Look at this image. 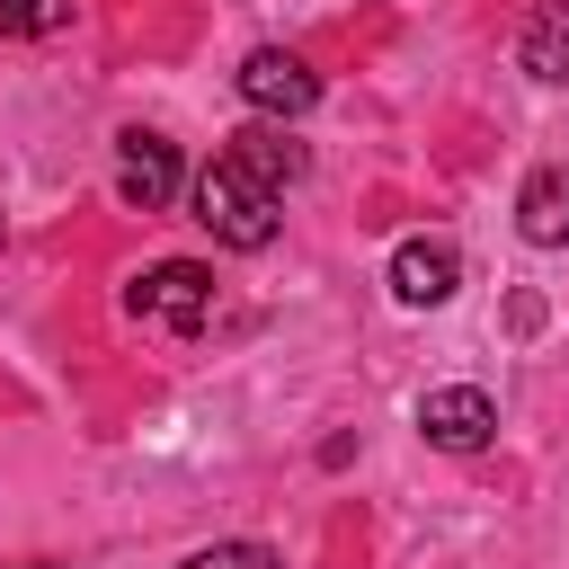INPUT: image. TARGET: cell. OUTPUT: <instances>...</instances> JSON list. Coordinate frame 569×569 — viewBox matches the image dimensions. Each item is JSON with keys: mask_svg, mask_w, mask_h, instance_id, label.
I'll use <instances>...</instances> for the list:
<instances>
[{"mask_svg": "<svg viewBox=\"0 0 569 569\" xmlns=\"http://www.w3.org/2000/svg\"><path fill=\"white\" fill-rule=\"evenodd\" d=\"M276 169H258L249 151H213L204 169H196V222L222 240V249H267L276 240Z\"/></svg>", "mask_w": 569, "mask_h": 569, "instance_id": "obj_1", "label": "cell"}, {"mask_svg": "<svg viewBox=\"0 0 569 569\" xmlns=\"http://www.w3.org/2000/svg\"><path fill=\"white\" fill-rule=\"evenodd\" d=\"M133 320H151L160 338H196L213 320V276L196 258H160L142 284H133Z\"/></svg>", "mask_w": 569, "mask_h": 569, "instance_id": "obj_2", "label": "cell"}, {"mask_svg": "<svg viewBox=\"0 0 569 569\" xmlns=\"http://www.w3.org/2000/svg\"><path fill=\"white\" fill-rule=\"evenodd\" d=\"M418 427H427V445H445V453H480V445L498 436V409H489L480 382H436V391L418 400Z\"/></svg>", "mask_w": 569, "mask_h": 569, "instance_id": "obj_3", "label": "cell"}, {"mask_svg": "<svg viewBox=\"0 0 569 569\" xmlns=\"http://www.w3.org/2000/svg\"><path fill=\"white\" fill-rule=\"evenodd\" d=\"M240 98H249L258 116H276V124H284V116H302V107L320 98V80H311V62H302V53L258 44V53L240 62Z\"/></svg>", "mask_w": 569, "mask_h": 569, "instance_id": "obj_4", "label": "cell"}, {"mask_svg": "<svg viewBox=\"0 0 569 569\" xmlns=\"http://www.w3.org/2000/svg\"><path fill=\"white\" fill-rule=\"evenodd\" d=\"M116 196L133 204V213H160L169 196H178V142H160V133H116Z\"/></svg>", "mask_w": 569, "mask_h": 569, "instance_id": "obj_5", "label": "cell"}, {"mask_svg": "<svg viewBox=\"0 0 569 569\" xmlns=\"http://www.w3.org/2000/svg\"><path fill=\"white\" fill-rule=\"evenodd\" d=\"M453 284H462V258H453V240H400V249H391V293H400L409 311H436V302H453Z\"/></svg>", "mask_w": 569, "mask_h": 569, "instance_id": "obj_6", "label": "cell"}, {"mask_svg": "<svg viewBox=\"0 0 569 569\" xmlns=\"http://www.w3.org/2000/svg\"><path fill=\"white\" fill-rule=\"evenodd\" d=\"M516 231H525L533 249H560V240H569V169H560V160L516 187Z\"/></svg>", "mask_w": 569, "mask_h": 569, "instance_id": "obj_7", "label": "cell"}, {"mask_svg": "<svg viewBox=\"0 0 569 569\" xmlns=\"http://www.w3.org/2000/svg\"><path fill=\"white\" fill-rule=\"evenodd\" d=\"M516 62H525L533 80H569V0H542V9H533Z\"/></svg>", "mask_w": 569, "mask_h": 569, "instance_id": "obj_8", "label": "cell"}, {"mask_svg": "<svg viewBox=\"0 0 569 569\" xmlns=\"http://www.w3.org/2000/svg\"><path fill=\"white\" fill-rule=\"evenodd\" d=\"M71 18V0H0V36H53Z\"/></svg>", "mask_w": 569, "mask_h": 569, "instance_id": "obj_9", "label": "cell"}, {"mask_svg": "<svg viewBox=\"0 0 569 569\" xmlns=\"http://www.w3.org/2000/svg\"><path fill=\"white\" fill-rule=\"evenodd\" d=\"M178 569H284L267 542H213V551H196V560H178Z\"/></svg>", "mask_w": 569, "mask_h": 569, "instance_id": "obj_10", "label": "cell"}, {"mask_svg": "<svg viewBox=\"0 0 569 569\" xmlns=\"http://www.w3.org/2000/svg\"><path fill=\"white\" fill-rule=\"evenodd\" d=\"M36 569H44V560H36Z\"/></svg>", "mask_w": 569, "mask_h": 569, "instance_id": "obj_11", "label": "cell"}]
</instances>
